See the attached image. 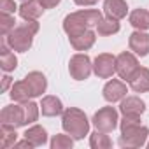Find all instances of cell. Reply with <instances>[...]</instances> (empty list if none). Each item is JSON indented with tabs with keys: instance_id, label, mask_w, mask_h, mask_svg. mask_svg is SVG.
<instances>
[{
	"instance_id": "27",
	"label": "cell",
	"mask_w": 149,
	"mask_h": 149,
	"mask_svg": "<svg viewBox=\"0 0 149 149\" xmlns=\"http://www.w3.org/2000/svg\"><path fill=\"white\" fill-rule=\"evenodd\" d=\"M23 107H25V123L26 125H30V123H33V121H37V118H39V107L40 105H37L35 102H25L23 104Z\"/></svg>"
},
{
	"instance_id": "5",
	"label": "cell",
	"mask_w": 149,
	"mask_h": 149,
	"mask_svg": "<svg viewBox=\"0 0 149 149\" xmlns=\"http://www.w3.org/2000/svg\"><path fill=\"white\" fill-rule=\"evenodd\" d=\"M93 70V65H91V60L88 54H74L70 58V63H68V72L70 76L76 79V81H84L90 77V74Z\"/></svg>"
},
{
	"instance_id": "19",
	"label": "cell",
	"mask_w": 149,
	"mask_h": 149,
	"mask_svg": "<svg viewBox=\"0 0 149 149\" xmlns=\"http://www.w3.org/2000/svg\"><path fill=\"white\" fill-rule=\"evenodd\" d=\"M40 111L44 116L47 118H53V116H58V114H63V105H61V100L53 97V95H47L42 98L40 102Z\"/></svg>"
},
{
	"instance_id": "4",
	"label": "cell",
	"mask_w": 149,
	"mask_h": 149,
	"mask_svg": "<svg viewBox=\"0 0 149 149\" xmlns=\"http://www.w3.org/2000/svg\"><path fill=\"white\" fill-rule=\"evenodd\" d=\"M61 126L72 139H76V140L84 139V135H88V132H90V121H88L86 114L81 109H76V107H70V109L63 111Z\"/></svg>"
},
{
	"instance_id": "32",
	"label": "cell",
	"mask_w": 149,
	"mask_h": 149,
	"mask_svg": "<svg viewBox=\"0 0 149 149\" xmlns=\"http://www.w3.org/2000/svg\"><path fill=\"white\" fill-rule=\"evenodd\" d=\"M9 84H11V77H9V76H4V84H2V91H7Z\"/></svg>"
},
{
	"instance_id": "11",
	"label": "cell",
	"mask_w": 149,
	"mask_h": 149,
	"mask_svg": "<svg viewBox=\"0 0 149 149\" xmlns=\"http://www.w3.org/2000/svg\"><path fill=\"white\" fill-rule=\"evenodd\" d=\"M130 49L139 54V56H147L149 54V33L137 30L130 35Z\"/></svg>"
},
{
	"instance_id": "17",
	"label": "cell",
	"mask_w": 149,
	"mask_h": 149,
	"mask_svg": "<svg viewBox=\"0 0 149 149\" xmlns=\"http://www.w3.org/2000/svg\"><path fill=\"white\" fill-rule=\"evenodd\" d=\"M104 13L109 16V18H114V19H123L128 13V6L125 0H105L104 2Z\"/></svg>"
},
{
	"instance_id": "23",
	"label": "cell",
	"mask_w": 149,
	"mask_h": 149,
	"mask_svg": "<svg viewBox=\"0 0 149 149\" xmlns=\"http://www.w3.org/2000/svg\"><path fill=\"white\" fill-rule=\"evenodd\" d=\"M97 32H98V35H102V37H107V35H114V33H118L119 32V23H118V19H114V18H102L100 21H98V25H97Z\"/></svg>"
},
{
	"instance_id": "14",
	"label": "cell",
	"mask_w": 149,
	"mask_h": 149,
	"mask_svg": "<svg viewBox=\"0 0 149 149\" xmlns=\"http://www.w3.org/2000/svg\"><path fill=\"white\" fill-rule=\"evenodd\" d=\"M25 81H26V84L30 86L33 97H40V95L46 91V88H47V79H46V76H44L42 72H37V70L26 74Z\"/></svg>"
},
{
	"instance_id": "28",
	"label": "cell",
	"mask_w": 149,
	"mask_h": 149,
	"mask_svg": "<svg viewBox=\"0 0 149 149\" xmlns=\"http://www.w3.org/2000/svg\"><path fill=\"white\" fill-rule=\"evenodd\" d=\"M72 144H74V140H72L70 135L58 133V135H54L51 139V147L53 149H68V147H72Z\"/></svg>"
},
{
	"instance_id": "1",
	"label": "cell",
	"mask_w": 149,
	"mask_h": 149,
	"mask_svg": "<svg viewBox=\"0 0 149 149\" xmlns=\"http://www.w3.org/2000/svg\"><path fill=\"white\" fill-rule=\"evenodd\" d=\"M149 135L147 126L140 125V116H123L121 119V147H140L146 144Z\"/></svg>"
},
{
	"instance_id": "29",
	"label": "cell",
	"mask_w": 149,
	"mask_h": 149,
	"mask_svg": "<svg viewBox=\"0 0 149 149\" xmlns=\"http://www.w3.org/2000/svg\"><path fill=\"white\" fill-rule=\"evenodd\" d=\"M0 11H2V13H7V14H13V13L16 11L14 0H0Z\"/></svg>"
},
{
	"instance_id": "22",
	"label": "cell",
	"mask_w": 149,
	"mask_h": 149,
	"mask_svg": "<svg viewBox=\"0 0 149 149\" xmlns=\"http://www.w3.org/2000/svg\"><path fill=\"white\" fill-rule=\"evenodd\" d=\"M25 139H28L33 147H39V146H44L47 142V133L42 126L35 125V126H32L25 132Z\"/></svg>"
},
{
	"instance_id": "13",
	"label": "cell",
	"mask_w": 149,
	"mask_h": 149,
	"mask_svg": "<svg viewBox=\"0 0 149 149\" xmlns=\"http://www.w3.org/2000/svg\"><path fill=\"white\" fill-rule=\"evenodd\" d=\"M44 13V6L39 2V0H25V2L19 6V14L25 21H33L39 19Z\"/></svg>"
},
{
	"instance_id": "10",
	"label": "cell",
	"mask_w": 149,
	"mask_h": 149,
	"mask_svg": "<svg viewBox=\"0 0 149 149\" xmlns=\"http://www.w3.org/2000/svg\"><path fill=\"white\" fill-rule=\"evenodd\" d=\"M126 97V84L118 81V79H112L109 81L105 86H104V98L111 104L114 102H119Z\"/></svg>"
},
{
	"instance_id": "12",
	"label": "cell",
	"mask_w": 149,
	"mask_h": 149,
	"mask_svg": "<svg viewBox=\"0 0 149 149\" xmlns=\"http://www.w3.org/2000/svg\"><path fill=\"white\" fill-rule=\"evenodd\" d=\"M128 83H130V88L135 93H146V91H149V68L139 67L137 72L132 76V79Z\"/></svg>"
},
{
	"instance_id": "8",
	"label": "cell",
	"mask_w": 149,
	"mask_h": 149,
	"mask_svg": "<svg viewBox=\"0 0 149 149\" xmlns=\"http://www.w3.org/2000/svg\"><path fill=\"white\" fill-rule=\"evenodd\" d=\"M0 121H2V125H11L14 128L26 125L25 123V107L14 105V104L6 105L2 109V114H0Z\"/></svg>"
},
{
	"instance_id": "18",
	"label": "cell",
	"mask_w": 149,
	"mask_h": 149,
	"mask_svg": "<svg viewBox=\"0 0 149 149\" xmlns=\"http://www.w3.org/2000/svg\"><path fill=\"white\" fill-rule=\"evenodd\" d=\"M0 67L6 72H11L18 67V58L11 51V46L6 42V37L2 39V47H0Z\"/></svg>"
},
{
	"instance_id": "15",
	"label": "cell",
	"mask_w": 149,
	"mask_h": 149,
	"mask_svg": "<svg viewBox=\"0 0 149 149\" xmlns=\"http://www.w3.org/2000/svg\"><path fill=\"white\" fill-rule=\"evenodd\" d=\"M119 111L123 112V116H140L146 111V104L139 97H126L123 98Z\"/></svg>"
},
{
	"instance_id": "24",
	"label": "cell",
	"mask_w": 149,
	"mask_h": 149,
	"mask_svg": "<svg viewBox=\"0 0 149 149\" xmlns=\"http://www.w3.org/2000/svg\"><path fill=\"white\" fill-rule=\"evenodd\" d=\"M130 25L137 30H147L149 28V13L146 9H135L130 14Z\"/></svg>"
},
{
	"instance_id": "25",
	"label": "cell",
	"mask_w": 149,
	"mask_h": 149,
	"mask_svg": "<svg viewBox=\"0 0 149 149\" xmlns=\"http://www.w3.org/2000/svg\"><path fill=\"white\" fill-rule=\"evenodd\" d=\"M90 146L93 149H109L112 146V140L109 139V135H105V132H93L91 133V139H90Z\"/></svg>"
},
{
	"instance_id": "7",
	"label": "cell",
	"mask_w": 149,
	"mask_h": 149,
	"mask_svg": "<svg viewBox=\"0 0 149 149\" xmlns=\"http://www.w3.org/2000/svg\"><path fill=\"white\" fill-rule=\"evenodd\" d=\"M137 68H139V61H137L133 53L125 51L119 56H116V72H118V76L121 79L130 81L132 76L137 72Z\"/></svg>"
},
{
	"instance_id": "3",
	"label": "cell",
	"mask_w": 149,
	"mask_h": 149,
	"mask_svg": "<svg viewBox=\"0 0 149 149\" xmlns=\"http://www.w3.org/2000/svg\"><path fill=\"white\" fill-rule=\"evenodd\" d=\"M37 32H39V23H37V19H33V21H25V23L18 25V26L6 37V42L11 46L13 51L26 53V51L32 47L33 37H35Z\"/></svg>"
},
{
	"instance_id": "26",
	"label": "cell",
	"mask_w": 149,
	"mask_h": 149,
	"mask_svg": "<svg viewBox=\"0 0 149 149\" xmlns=\"http://www.w3.org/2000/svg\"><path fill=\"white\" fill-rule=\"evenodd\" d=\"M14 28H16L14 16H11L7 13H2V16H0V33H2V37H7Z\"/></svg>"
},
{
	"instance_id": "20",
	"label": "cell",
	"mask_w": 149,
	"mask_h": 149,
	"mask_svg": "<svg viewBox=\"0 0 149 149\" xmlns=\"http://www.w3.org/2000/svg\"><path fill=\"white\" fill-rule=\"evenodd\" d=\"M11 98L14 102H19V104H25L30 98H33V93H32V90H30V86L26 84L25 79L13 84V88H11Z\"/></svg>"
},
{
	"instance_id": "2",
	"label": "cell",
	"mask_w": 149,
	"mask_h": 149,
	"mask_svg": "<svg viewBox=\"0 0 149 149\" xmlns=\"http://www.w3.org/2000/svg\"><path fill=\"white\" fill-rule=\"evenodd\" d=\"M102 19V13L97 9H88V11H77L72 13L63 19V30L67 32L68 37L79 35L91 26H97L98 21Z\"/></svg>"
},
{
	"instance_id": "6",
	"label": "cell",
	"mask_w": 149,
	"mask_h": 149,
	"mask_svg": "<svg viewBox=\"0 0 149 149\" xmlns=\"http://www.w3.org/2000/svg\"><path fill=\"white\" fill-rule=\"evenodd\" d=\"M118 111L114 107H102L100 111L95 112L93 116V125L97 130L111 133L116 126H118Z\"/></svg>"
},
{
	"instance_id": "16",
	"label": "cell",
	"mask_w": 149,
	"mask_h": 149,
	"mask_svg": "<svg viewBox=\"0 0 149 149\" xmlns=\"http://www.w3.org/2000/svg\"><path fill=\"white\" fill-rule=\"evenodd\" d=\"M95 39H97V35H95V32H93L91 28L86 30V32H83V33H79V35L68 37L72 47L76 49V51H86V49H90V47L95 44Z\"/></svg>"
},
{
	"instance_id": "31",
	"label": "cell",
	"mask_w": 149,
	"mask_h": 149,
	"mask_svg": "<svg viewBox=\"0 0 149 149\" xmlns=\"http://www.w3.org/2000/svg\"><path fill=\"white\" fill-rule=\"evenodd\" d=\"M77 6H95L98 0H74Z\"/></svg>"
},
{
	"instance_id": "9",
	"label": "cell",
	"mask_w": 149,
	"mask_h": 149,
	"mask_svg": "<svg viewBox=\"0 0 149 149\" xmlns=\"http://www.w3.org/2000/svg\"><path fill=\"white\" fill-rule=\"evenodd\" d=\"M93 72L97 74L98 77H102V79L111 77L112 74L116 72V56H112L109 53L98 54L95 58V63H93Z\"/></svg>"
},
{
	"instance_id": "21",
	"label": "cell",
	"mask_w": 149,
	"mask_h": 149,
	"mask_svg": "<svg viewBox=\"0 0 149 149\" xmlns=\"http://www.w3.org/2000/svg\"><path fill=\"white\" fill-rule=\"evenodd\" d=\"M16 140H18V133H16L14 126H11V125H2L0 126V147L2 149L14 147Z\"/></svg>"
},
{
	"instance_id": "33",
	"label": "cell",
	"mask_w": 149,
	"mask_h": 149,
	"mask_svg": "<svg viewBox=\"0 0 149 149\" xmlns=\"http://www.w3.org/2000/svg\"><path fill=\"white\" fill-rule=\"evenodd\" d=\"M147 147H149V142H147Z\"/></svg>"
},
{
	"instance_id": "30",
	"label": "cell",
	"mask_w": 149,
	"mask_h": 149,
	"mask_svg": "<svg viewBox=\"0 0 149 149\" xmlns=\"http://www.w3.org/2000/svg\"><path fill=\"white\" fill-rule=\"evenodd\" d=\"M39 2L44 6V9H53L60 4V0H39Z\"/></svg>"
}]
</instances>
